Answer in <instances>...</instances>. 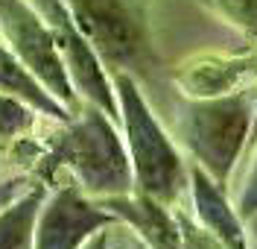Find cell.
<instances>
[{"instance_id": "1", "label": "cell", "mask_w": 257, "mask_h": 249, "mask_svg": "<svg viewBox=\"0 0 257 249\" xmlns=\"http://www.w3.org/2000/svg\"><path fill=\"white\" fill-rule=\"evenodd\" d=\"M62 173L91 199L135 191L126 141L120 138V129L111 117L91 103H85L79 115L67 123H59V132L50 135L44 147V155L38 161V179L56 185Z\"/></svg>"}, {"instance_id": "2", "label": "cell", "mask_w": 257, "mask_h": 249, "mask_svg": "<svg viewBox=\"0 0 257 249\" xmlns=\"http://www.w3.org/2000/svg\"><path fill=\"white\" fill-rule=\"evenodd\" d=\"M111 82L120 106L123 141L135 173V191L178 208L181 199L190 197V167L184 164L173 138L149 109L138 79L123 70H111Z\"/></svg>"}, {"instance_id": "3", "label": "cell", "mask_w": 257, "mask_h": 249, "mask_svg": "<svg viewBox=\"0 0 257 249\" xmlns=\"http://www.w3.org/2000/svg\"><path fill=\"white\" fill-rule=\"evenodd\" d=\"M254 106L257 79L222 97L190 100L178 117V132L184 147L190 149L196 164L205 167L210 179L225 191L240 155L248 147Z\"/></svg>"}, {"instance_id": "4", "label": "cell", "mask_w": 257, "mask_h": 249, "mask_svg": "<svg viewBox=\"0 0 257 249\" xmlns=\"http://www.w3.org/2000/svg\"><path fill=\"white\" fill-rule=\"evenodd\" d=\"M99 62L135 79L158 65L146 0H64Z\"/></svg>"}, {"instance_id": "5", "label": "cell", "mask_w": 257, "mask_h": 249, "mask_svg": "<svg viewBox=\"0 0 257 249\" xmlns=\"http://www.w3.org/2000/svg\"><path fill=\"white\" fill-rule=\"evenodd\" d=\"M0 35L6 47L41 79V85L59 103H64L73 115H79L85 100L76 94V88L70 82L62 53L56 47L53 33L44 24L41 12L27 0H0Z\"/></svg>"}, {"instance_id": "6", "label": "cell", "mask_w": 257, "mask_h": 249, "mask_svg": "<svg viewBox=\"0 0 257 249\" xmlns=\"http://www.w3.org/2000/svg\"><path fill=\"white\" fill-rule=\"evenodd\" d=\"M35 9L41 12L44 24L53 33V41L62 53V62L67 67V76L85 103H91L96 109H102L120 126V106L114 94V82L108 67L99 62L96 50L88 44V38L82 35L76 21L70 15L64 0H35Z\"/></svg>"}, {"instance_id": "7", "label": "cell", "mask_w": 257, "mask_h": 249, "mask_svg": "<svg viewBox=\"0 0 257 249\" xmlns=\"http://www.w3.org/2000/svg\"><path fill=\"white\" fill-rule=\"evenodd\" d=\"M117 223V217L91 199L76 182L50 185L35 220V249H82L96 232Z\"/></svg>"}, {"instance_id": "8", "label": "cell", "mask_w": 257, "mask_h": 249, "mask_svg": "<svg viewBox=\"0 0 257 249\" xmlns=\"http://www.w3.org/2000/svg\"><path fill=\"white\" fill-rule=\"evenodd\" d=\"M257 79V50L242 56L199 53L173 70V82L187 100L222 97Z\"/></svg>"}, {"instance_id": "9", "label": "cell", "mask_w": 257, "mask_h": 249, "mask_svg": "<svg viewBox=\"0 0 257 249\" xmlns=\"http://www.w3.org/2000/svg\"><path fill=\"white\" fill-rule=\"evenodd\" d=\"M96 202L102 208H108L117 217V223L128 226L149 249H184L173 205H164V202L146 197L141 191L120 194V197H105L96 199Z\"/></svg>"}, {"instance_id": "10", "label": "cell", "mask_w": 257, "mask_h": 249, "mask_svg": "<svg viewBox=\"0 0 257 249\" xmlns=\"http://www.w3.org/2000/svg\"><path fill=\"white\" fill-rule=\"evenodd\" d=\"M190 202L193 217L208 229L225 249H248L245 229H242L240 211L228 202L225 188L213 182L208 170L199 164H190Z\"/></svg>"}, {"instance_id": "11", "label": "cell", "mask_w": 257, "mask_h": 249, "mask_svg": "<svg viewBox=\"0 0 257 249\" xmlns=\"http://www.w3.org/2000/svg\"><path fill=\"white\" fill-rule=\"evenodd\" d=\"M0 94H9V97L30 103L32 109H38L53 123H67L70 117H76L64 103H59L50 94L47 88L41 85V79L6 44H0Z\"/></svg>"}, {"instance_id": "12", "label": "cell", "mask_w": 257, "mask_h": 249, "mask_svg": "<svg viewBox=\"0 0 257 249\" xmlns=\"http://www.w3.org/2000/svg\"><path fill=\"white\" fill-rule=\"evenodd\" d=\"M50 185L35 179L30 191L0 208V249H35V220Z\"/></svg>"}, {"instance_id": "13", "label": "cell", "mask_w": 257, "mask_h": 249, "mask_svg": "<svg viewBox=\"0 0 257 249\" xmlns=\"http://www.w3.org/2000/svg\"><path fill=\"white\" fill-rule=\"evenodd\" d=\"M38 117H44L38 109H32L30 103L9 94H0V144H12L21 141L35 129Z\"/></svg>"}, {"instance_id": "14", "label": "cell", "mask_w": 257, "mask_h": 249, "mask_svg": "<svg viewBox=\"0 0 257 249\" xmlns=\"http://www.w3.org/2000/svg\"><path fill=\"white\" fill-rule=\"evenodd\" d=\"M237 211H240V217L245 223L251 217H257V147L248 152V173H245L240 199H237Z\"/></svg>"}, {"instance_id": "15", "label": "cell", "mask_w": 257, "mask_h": 249, "mask_svg": "<svg viewBox=\"0 0 257 249\" xmlns=\"http://www.w3.org/2000/svg\"><path fill=\"white\" fill-rule=\"evenodd\" d=\"M32 179L30 173H18V176H6V179H0V208H6L12 199H18L24 191H30L32 188Z\"/></svg>"}, {"instance_id": "16", "label": "cell", "mask_w": 257, "mask_h": 249, "mask_svg": "<svg viewBox=\"0 0 257 249\" xmlns=\"http://www.w3.org/2000/svg\"><path fill=\"white\" fill-rule=\"evenodd\" d=\"M82 249H114L111 246V226H108V229H102V232H96Z\"/></svg>"}, {"instance_id": "17", "label": "cell", "mask_w": 257, "mask_h": 249, "mask_svg": "<svg viewBox=\"0 0 257 249\" xmlns=\"http://www.w3.org/2000/svg\"><path fill=\"white\" fill-rule=\"evenodd\" d=\"M254 147H257V106H254V120H251V135H248V147H245V152H251Z\"/></svg>"}, {"instance_id": "18", "label": "cell", "mask_w": 257, "mask_h": 249, "mask_svg": "<svg viewBox=\"0 0 257 249\" xmlns=\"http://www.w3.org/2000/svg\"><path fill=\"white\" fill-rule=\"evenodd\" d=\"M248 223H251V229H254V234H257V217H251Z\"/></svg>"}]
</instances>
